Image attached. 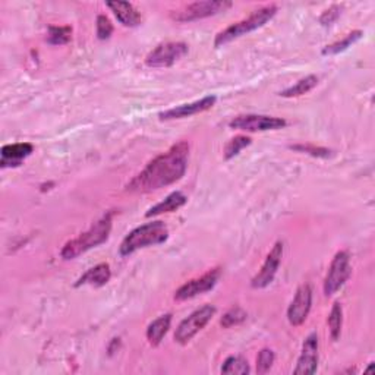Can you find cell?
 <instances>
[{"mask_svg":"<svg viewBox=\"0 0 375 375\" xmlns=\"http://www.w3.org/2000/svg\"><path fill=\"white\" fill-rule=\"evenodd\" d=\"M188 157L189 144L179 141L170 147L169 152L149 161L145 169L126 185V191L148 193L181 181L188 168Z\"/></svg>","mask_w":375,"mask_h":375,"instance_id":"cell-1","label":"cell"},{"mask_svg":"<svg viewBox=\"0 0 375 375\" xmlns=\"http://www.w3.org/2000/svg\"><path fill=\"white\" fill-rule=\"evenodd\" d=\"M110 230H112V213L100 219L94 226L81 233L78 237L66 242L61 251V257L64 260H73L80 257L81 253L106 242L109 239Z\"/></svg>","mask_w":375,"mask_h":375,"instance_id":"cell-2","label":"cell"},{"mask_svg":"<svg viewBox=\"0 0 375 375\" xmlns=\"http://www.w3.org/2000/svg\"><path fill=\"white\" fill-rule=\"evenodd\" d=\"M169 237V229L163 221H152L145 223L142 226L133 229L121 244L119 252L122 257H128V255L137 252L138 249L154 247L166 242Z\"/></svg>","mask_w":375,"mask_h":375,"instance_id":"cell-3","label":"cell"},{"mask_svg":"<svg viewBox=\"0 0 375 375\" xmlns=\"http://www.w3.org/2000/svg\"><path fill=\"white\" fill-rule=\"evenodd\" d=\"M277 13V6L276 5H267L263 6L257 10H253L248 18L235 22L230 27H228L226 29H223L214 40V46L216 47H221L224 44H228L239 37H242L245 34H249L251 31H255V29L261 28L263 25H265L270 20L274 18V15Z\"/></svg>","mask_w":375,"mask_h":375,"instance_id":"cell-4","label":"cell"},{"mask_svg":"<svg viewBox=\"0 0 375 375\" xmlns=\"http://www.w3.org/2000/svg\"><path fill=\"white\" fill-rule=\"evenodd\" d=\"M232 2L228 0H207V2H195L191 5H186L179 10H175L170 13V17L176 22H192L204 20L208 17H214V15L220 12H226L229 8H232Z\"/></svg>","mask_w":375,"mask_h":375,"instance_id":"cell-5","label":"cell"},{"mask_svg":"<svg viewBox=\"0 0 375 375\" xmlns=\"http://www.w3.org/2000/svg\"><path fill=\"white\" fill-rule=\"evenodd\" d=\"M216 311L217 309L213 305H204L200 309L193 311L188 318H185L181 324L177 325L175 332L176 343L179 344L189 343L209 321H212Z\"/></svg>","mask_w":375,"mask_h":375,"instance_id":"cell-6","label":"cell"},{"mask_svg":"<svg viewBox=\"0 0 375 375\" xmlns=\"http://www.w3.org/2000/svg\"><path fill=\"white\" fill-rule=\"evenodd\" d=\"M188 44L181 41H169L159 44L145 57V64L149 68H169L188 54Z\"/></svg>","mask_w":375,"mask_h":375,"instance_id":"cell-7","label":"cell"},{"mask_svg":"<svg viewBox=\"0 0 375 375\" xmlns=\"http://www.w3.org/2000/svg\"><path fill=\"white\" fill-rule=\"evenodd\" d=\"M351 258L346 251H340L334 255V258L330 264L328 273L324 280V293L325 296L334 295L344 283L351 277Z\"/></svg>","mask_w":375,"mask_h":375,"instance_id":"cell-8","label":"cell"},{"mask_svg":"<svg viewBox=\"0 0 375 375\" xmlns=\"http://www.w3.org/2000/svg\"><path fill=\"white\" fill-rule=\"evenodd\" d=\"M288 125L281 117L265 116V115H241L230 121L229 126L232 129L245 131V132H263V131H276Z\"/></svg>","mask_w":375,"mask_h":375,"instance_id":"cell-9","label":"cell"},{"mask_svg":"<svg viewBox=\"0 0 375 375\" xmlns=\"http://www.w3.org/2000/svg\"><path fill=\"white\" fill-rule=\"evenodd\" d=\"M220 276H221V268L216 267L213 270H208V272L203 274L201 277L186 281L175 292V301H179V302L188 301V299H192L195 296L212 291L217 284Z\"/></svg>","mask_w":375,"mask_h":375,"instance_id":"cell-10","label":"cell"},{"mask_svg":"<svg viewBox=\"0 0 375 375\" xmlns=\"http://www.w3.org/2000/svg\"><path fill=\"white\" fill-rule=\"evenodd\" d=\"M281 257H283V244L277 242L267 255V258L258 272V274L251 280V286L253 289H264L274 280V276L281 263Z\"/></svg>","mask_w":375,"mask_h":375,"instance_id":"cell-11","label":"cell"},{"mask_svg":"<svg viewBox=\"0 0 375 375\" xmlns=\"http://www.w3.org/2000/svg\"><path fill=\"white\" fill-rule=\"evenodd\" d=\"M312 307V289L309 284H302L296 291L293 301L288 309V320L293 327H299L305 323Z\"/></svg>","mask_w":375,"mask_h":375,"instance_id":"cell-12","label":"cell"},{"mask_svg":"<svg viewBox=\"0 0 375 375\" xmlns=\"http://www.w3.org/2000/svg\"><path fill=\"white\" fill-rule=\"evenodd\" d=\"M217 101L216 96H207L198 101H193L189 104H182V106H176L173 109L164 110L159 115L161 121H173V119H184L191 117L195 115H200L203 112H207L212 109Z\"/></svg>","mask_w":375,"mask_h":375,"instance_id":"cell-13","label":"cell"},{"mask_svg":"<svg viewBox=\"0 0 375 375\" xmlns=\"http://www.w3.org/2000/svg\"><path fill=\"white\" fill-rule=\"evenodd\" d=\"M318 368V336L309 334L302 346V353L297 359L295 374H314Z\"/></svg>","mask_w":375,"mask_h":375,"instance_id":"cell-14","label":"cell"},{"mask_svg":"<svg viewBox=\"0 0 375 375\" xmlns=\"http://www.w3.org/2000/svg\"><path fill=\"white\" fill-rule=\"evenodd\" d=\"M34 152L33 144L29 142H18V144H9L2 148V168H18L24 159L31 156Z\"/></svg>","mask_w":375,"mask_h":375,"instance_id":"cell-15","label":"cell"},{"mask_svg":"<svg viewBox=\"0 0 375 375\" xmlns=\"http://www.w3.org/2000/svg\"><path fill=\"white\" fill-rule=\"evenodd\" d=\"M106 5L124 27L133 28L142 22V15L129 2H108Z\"/></svg>","mask_w":375,"mask_h":375,"instance_id":"cell-16","label":"cell"},{"mask_svg":"<svg viewBox=\"0 0 375 375\" xmlns=\"http://www.w3.org/2000/svg\"><path fill=\"white\" fill-rule=\"evenodd\" d=\"M186 201H188L186 195L182 193L181 191L172 192L161 203H159L154 207L149 208L148 212L145 213V217H154V216H160V214H164V213L176 212V209L184 207L186 204Z\"/></svg>","mask_w":375,"mask_h":375,"instance_id":"cell-17","label":"cell"},{"mask_svg":"<svg viewBox=\"0 0 375 375\" xmlns=\"http://www.w3.org/2000/svg\"><path fill=\"white\" fill-rule=\"evenodd\" d=\"M112 277V270H110V265L103 263V264H98L96 265L94 268H89L88 272L75 283V286H81V284H91V286H104V284L109 283Z\"/></svg>","mask_w":375,"mask_h":375,"instance_id":"cell-18","label":"cell"},{"mask_svg":"<svg viewBox=\"0 0 375 375\" xmlns=\"http://www.w3.org/2000/svg\"><path fill=\"white\" fill-rule=\"evenodd\" d=\"M172 324V314H164L154 320L147 328V340L152 346H159L164 336L168 334Z\"/></svg>","mask_w":375,"mask_h":375,"instance_id":"cell-19","label":"cell"},{"mask_svg":"<svg viewBox=\"0 0 375 375\" xmlns=\"http://www.w3.org/2000/svg\"><path fill=\"white\" fill-rule=\"evenodd\" d=\"M317 84H318V78L315 77V75H309V77H305L301 81H297L295 85H292V87H289L286 89H283V91L280 93V96L284 97V98L304 96V94L309 93L312 88L317 87Z\"/></svg>","mask_w":375,"mask_h":375,"instance_id":"cell-20","label":"cell"},{"mask_svg":"<svg viewBox=\"0 0 375 375\" xmlns=\"http://www.w3.org/2000/svg\"><path fill=\"white\" fill-rule=\"evenodd\" d=\"M364 33L362 31H359V29H356V31H352L349 33L346 37L333 43V44H330V46H325L323 49V54L324 56H332V54H339L344 50H348L352 44H355L356 41H359L362 38Z\"/></svg>","mask_w":375,"mask_h":375,"instance_id":"cell-21","label":"cell"},{"mask_svg":"<svg viewBox=\"0 0 375 375\" xmlns=\"http://www.w3.org/2000/svg\"><path fill=\"white\" fill-rule=\"evenodd\" d=\"M47 43L53 44V46H62V44H66L72 40V28L71 27H49Z\"/></svg>","mask_w":375,"mask_h":375,"instance_id":"cell-22","label":"cell"},{"mask_svg":"<svg viewBox=\"0 0 375 375\" xmlns=\"http://www.w3.org/2000/svg\"><path fill=\"white\" fill-rule=\"evenodd\" d=\"M221 372L223 374H236V375H247L249 374V365L248 361L242 356H230L228 358L226 361H224L223 367H221Z\"/></svg>","mask_w":375,"mask_h":375,"instance_id":"cell-23","label":"cell"},{"mask_svg":"<svg viewBox=\"0 0 375 375\" xmlns=\"http://www.w3.org/2000/svg\"><path fill=\"white\" fill-rule=\"evenodd\" d=\"M341 325H343V309L339 302L333 304L332 312H330L328 317V327H330V334H332L333 340H339L340 333H341Z\"/></svg>","mask_w":375,"mask_h":375,"instance_id":"cell-24","label":"cell"},{"mask_svg":"<svg viewBox=\"0 0 375 375\" xmlns=\"http://www.w3.org/2000/svg\"><path fill=\"white\" fill-rule=\"evenodd\" d=\"M251 138L245 137V135H237V137L232 138L226 147H224V159L230 160L233 157H236L239 153L242 152L244 148H247L248 145H251Z\"/></svg>","mask_w":375,"mask_h":375,"instance_id":"cell-25","label":"cell"},{"mask_svg":"<svg viewBox=\"0 0 375 375\" xmlns=\"http://www.w3.org/2000/svg\"><path fill=\"white\" fill-rule=\"evenodd\" d=\"M247 317H248V314L241 307H235L223 315L220 324L224 328H230L233 325L242 324L247 320Z\"/></svg>","mask_w":375,"mask_h":375,"instance_id":"cell-26","label":"cell"},{"mask_svg":"<svg viewBox=\"0 0 375 375\" xmlns=\"http://www.w3.org/2000/svg\"><path fill=\"white\" fill-rule=\"evenodd\" d=\"M292 149H295V152H299V153H307L312 157H320V159H327L332 156V152H330L328 148H323V147H315V145H311V144H297V145H291Z\"/></svg>","mask_w":375,"mask_h":375,"instance_id":"cell-27","label":"cell"},{"mask_svg":"<svg viewBox=\"0 0 375 375\" xmlns=\"http://www.w3.org/2000/svg\"><path fill=\"white\" fill-rule=\"evenodd\" d=\"M274 364V352L272 349H263L257 358V372L265 374Z\"/></svg>","mask_w":375,"mask_h":375,"instance_id":"cell-28","label":"cell"},{"mask_svg":"<svg viewBox=\"0 0 375 375\" xmlns=\"http://www.w3.org/2000/svg\"><path fill=\"white\" fill-rule=\"evenodd\" d=\"M113 34V25L106 15H98L97 17V37L100 40H109Z\"/></svg>","mask_w":375,"mask_h":375,"instance_id":"cell-29","label":"cell"},{"mask_svg":"<svg viewBox=\"0 0 375 375\" xmlns=\"http://www.w3.org/2000/svg\"><path fill=\"white\" fill-rule=\"evenodd\" d=\"M340 13H341V6H339V5H334V6H332L330 9H327V10L321 15V17H320V22H321V25L327 27V25L334 24V22L337 21V18L340 17Z\"/></svg>","mask_w":375,"mask_h":375,"instance_id":"cell-30","label":"cell"}]
</instances>
